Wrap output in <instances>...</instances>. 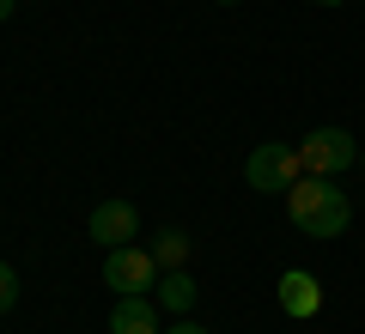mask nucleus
<instances>
[{"label": "nucleus", "instance_id": "f257e3e1", "mask_svg": "<svg viewBox=\"0 0 365 334\" xmlns=\"http://www.w3.org/2000/svg\"><path fill=\"white\" fill-rule=\"evenodd\" d=\"M287 219L304 237H341L353 225V201L335 189V177H299L287 189Z\"/></svg>", "mask_w": 365, "mask_h": 334}, {"label": "nucleus", "instance_id": "f03ea898", "mask_svg": "<svg viewBox=\"0 0 365 334\" xmlns=\"http://www.w3.org/2000/svg\"><path fill=\"white\" fill-rule=\"evenodd\" d=\"M299 177H304L299 146H287V140H262L256 152L244 158V182H250L256 194H287Z\"/></svg>", "mask_w": 365, "mask_h": 334}, {"label": "nucleus", "instance_id": "7ed1b4c3", "mask_svg": "<svg viewBox=\"0 0 365 334\" xmlns=\"http://www.w3.org/2000/svg\"><path fill=\"white\" fill-rule=\"evenodd\" d=\"M299 165H304V177H341V170L359 165V146H353L347 128H311L299 146Z\"/></svg>", "mask_w": 365, "mask_h": 334}, {"label": "nucleus", "instance_id": "20e7f679", "mask_svg": "<svg viewBox=\"0 0 365 334\" xmlns=\"http://www.w3.org/2000/svg\"><path fill=\"white\" fill-rule=\"evenodd\" d=\"M158 273H165V268H158V256H153V249H140V244L104 249V286H110L116 298H122V292H153Z\"/></svg>", "mask_w": 365, "mask_h": 334}, {"label": "nucleus", "instance_id": "39448f33", "mask_svg": "<svg viewBox=\"0 0 365 334\" xmlns=\"http://www.w3.org/2000/svg\"><path fill=\"white\" fill-rule=\"evenodd\" d=\"M86 231H91V244L122 249V244H134V231H140V207L134 201H98L91 219H86Z\"/></svg>", "mask_w": 365, "mask_h": 334}, {"label": "nucleus", "instance_id": "423d86ee", "mask_svg": "<svg viewBox=\"0 0 365 334\" xmlns=\"http://www.w3.org/2000/svg\"><path fill=\"white\" fill-rule=\"evenodd\" d=\"M274 292H280V310H287L292 322H304V316L323 310V286H317V273H304V268H287Z\"/></svg>", "mask_w": 365, "mask_h": 334}, {"label": "nucleus", "instance_id": "0eeeda50", "mask_svg": "<svg viewBox=\"0 0 365 334\" xmlns=\"http://www.w3.org/2000/svg\"><path fill=\"white\" fill-rule=\"evenodd\" d=\"M110 334H165L158 328V304L146 292H122L110 310Z\"/></svg>", "mask_w": 365, "mask_h": 334}, {"label": "nucleus", "instance_id": "6e6552de", "mask_svg": "<svg viewBox=\"0 0 365 334\" xmlns=\"http://www.w3.org/2000/svg\"><path fill=\"white\" fill-rule=\"evenodd\" d=\"M153 292H158V304H165L170 316H189V310H195V298H201V286L189 280L182 268H165V273H158V286H153Z\"/></svg>", "mask_w": 365, "mask_h": 334}, {"label": "nucleus", "instance_id": "1a4fd4ad", "mask_svg": "<svg viewBox=\"0 0 365 334\" xmlns=\"http://www.w3.org/2000/svg\"><path fill=\"white\" fill-rule=\"evenodd\" d=\"M158 268H182V261H189V237L177 231V225H170V231H158Z\"/></svg>", "mask_w": 365, "mask_h": 334}, {"label": "nucleus", "instance_id": "9d476101", "mask_svg": "<svg viewBox=\"0 0 365 334\" xmlns=\"http://www.w3.org/2000/svg\"><path fill=\"white\" fill-rule=\"evenodd\" d=\"M19 304V273H13V261H0V316Z\"/></svg>", "mask_w": 365, "mask_h": 334}, {"label": "nucleus", "instance_id": "9b49d317", "mask_svg": "<svg viewBox=\"0 0 365 334\" xmlns=\"http://www.w3.org/2000/svg\"><path fill=\"white\" fill-rule=\"evenodd\" d=\"M165 334H207V328H201V322H189V316H177V322H170Z\"/></svg>", "mask_w": 365, "mask_h": 334}, {"label": "nucleus", "instance_id": "f8f14e48", "mask_svg": "<svg viewBox=\"0 0 365 334\" xmlns=\"http://www.w3.org/2000/svg\"><path fill=\"white\" fill-rule=\"evenodd\" d=\"M13 6H19V0H0V19H13Z\"/></svg>", "mask_w": 365, "mask_h": 334}, {"label": "nucleus", "instance_id": "ddd939ff", "mask_svg": "<svg viewBox=\"0 0 365 334\" xmlns=\"http://www.w3.org/2000/svg\"><path fill=\"white\" fill-rule=\"evenodd\" d=\"M317 6H347V0H317Z\"/></svg>", "mask_w": 365, "mask_h": 334}, {"label": "nucleus", "instance_id": "4468645a", "mask_svg": "<svg viewBox=\"0 0 365 334\" xmlns=\"http://www.w3.org/2000/svg\"><path fill=\"white\" fill-rule=\"evenodd\" d=\"M213 6H237V0H213Z\"/></svg>", "mask_w": 365, "mask_h": 334}, {"label": "nucleus", "instance_id": "2eb2a0df", "mask_svg": "<svg viewBox=\"0 0 365 334\" xmlns=\"http://www.w3.org/2000/svg\"><path fill=\"white\" fill-rule=\"evenodd\" d=\"M359 170H365V146H359Z\"/></svg>", "mask_w": 365, "mask_h": 334}]
</instances>
